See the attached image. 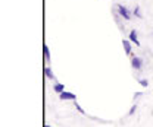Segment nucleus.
<instances>
[{
	"label": "nucleus",
	"mask_w": 153,
	"mask_h": 127,
	"mask_svg": "<svg viewBox=\"0 0 153 127\" xmlns=\"http://www.w3.org/2000/svg\"><path fill=\"white\" fill-rule=\"evenodd\" d=\"M128 39L133 42V44H135L137 47L140 45V41H138V36H137V32H135V29H133L131 32H130V35H128Z\"/></svg>",
	"instance_id": "39448f33"
},
{
	"label": "nucleus",
	"mask_w": 153,
	"mask_h": 127,
	"mask_svg": "<svg viewBox=\"0 0 153 127\" xmlns=\"http://www.w3.org/2000/svg\"><path fill=\"white\" fill-rule=\"evenodd\" d=\"M44 127H52V126H49V124H46V126H44Z\"/></svg>",
	"instance_id": "4468645a"
},
{
	"label": "nucleus",
	"mask_w": 153,
	"mask_h": 127,
	"mask_svg": "<svg viewBox=\"0 0 153 127\" xmlns=\"http://www.w3.org/2000/svg\"><path fill=\"white\" fill-rule=\"evenodd\" d=\"M122 45H124L125 53L128 55H131V53H133V42H131L130 39H124V41H122Z\"/></svg>",
	"instance_id": "20e7f679"
},
{
	"label": "nucleus",
	"mask_w": 153,
	"mask_h": 127,
	"mask_svg": "<svg viewBox=\"0 0 153 127\" xmlns=\"http://www.w3.org/2000/svg\"><path fill=\"white\" fill-rule=\"evenodd\" d=\"M138 83H140L143 88H147V86H149V82H147V79H140V80H138Z\"/></svg>",
	"instance_id": "9b49d317"
},
{
	"label": "nucleus",
	"mask_w": 153,
	"mask_h": 127,
	"mask_svg": "<svg viewBox=\"0 0 153 127\" xmlns=\"http://www.w3.org/2000/svg\"><path fill=\"white\" fill-rule=\"evenodd\" d=\"M141 96V92H135L134 93V99H137V98H140Z\"/></svg>",
	"instance_id": "ddd939ff"
},
{
	"label": "nucleus",
	"mask_w": 153,
	"mask_h": 127,
	"mask_svg": "<svg viewBox=\"0 0 153 127\" xmlns=\"http://www.w3.org/2000/svg\"><path fill=\"white\" fill-rule=\"evenodd\" d=\"M135 109H137V105H133V107L130 108V112H128V114H130V115H133L134 112H135Z\"/></svg>",
	"instance_id": "f8f14e48"
},
{
	"label": "nucleus",
	"mask_w": 153,
	"mask_h": 127,
	"mask_svg": "<svg viewBox=\"0 0 153 127\" xmlns=\"http://www.w3.org/2000/svg\"><path fill=\"white\" fill-rule=\"evenodd\" d=\"M43 55H44V61H49L50 60V50H49L47 44L43 45Z\"/></svg>",
	"instance_id": "0eeeda50"
},
{
	"label": "nucleus",
	"mask_w": 153,
	"mask_h": 127,
	"mask_svg": "<svg viewBox=\"0 0 153 127\" xmlns=\"http://www.w3.org/2000/svg\"><path fill=\"white\" fill-rule=\"evenodd\" d=\"M74 105H75L76 111H78V112H79V114H85V111H84V109H82V107H81V105H79V104H78V102H76V101H75V104H74Z\"/></svg>",
	"instance_id": "9d476101"
},
{
	"label": "nucleus",
	"mask_w": 153,
	"mask_h": 127,
	"mask_svg": "<svg viewBox=\"0 0 153 127\" xmlns=\"http://www.w3.org/2000/svg\"><path fill=\"white\" fill-rule=\"evenodd\" d=\"M116 12H118V15H119L121 18L125 19V20H130L131 16H133V13H131L124 4H116Z\"/></svg>",
	"instance_id": "f257e3e1"
},
{
	"label": "nucleus",
	"mask_w": 153,
	"mask_h": 127,
	"mask_svg": "<svg viewBox=\"0 0 153 127\" xmlns=\"http://www.w3.org/2000/svg\"><path fill=\"white\" fill-rule=\"evenodd\" d=\"M44 76L49 79V80H56V76H55V73H53V70L50 69V67H44Z\"/></svg>",
	"instance_id": "423d86ee"
},
{
	"label": "nucleus",
	"mask_w": 153,
	"mask_h": 127,
	"mask_svg": "<svg viewBox=\"0 0 153 127\" xmlns=\"http://www.w3.org/2000/svg\"><path fill=\"white\" fill-rule=\"evenodd\" d=\"M59 98H60L62 101H75L76 95H75V93H72V92L63 91L62 93H59Z\"/></svg>",
	"instance_id": "7ed1b4c3"
},
{
	"label": "nucleus",
	"mask_w": 153,
	"mask_h": 127,
	"mask_svg": "<svg viewBox=\"0 0 153 127\" xmlns=\"http://www.w3.org/2000/svg\"><path fill=\"white\" fill-rule=\"evenodd\" d=\"M152 114H153V111H152Z\"/></svg>",
	"instance_id": "2eb2a0df"
},
{
	"label": "nucleus",
	"mask_w": 153,
	"mask_h": 127,
	"mask_svg": "<svg viewBox=\"0 0 153 127\" xmlns=\"http://www.w3.org/2000/svg\"><path fill=\"white\" fill-rule=\"evenodd\" d=\"M53 89H55V92H56V93H62V92L65 91V86H63L62 83H55Z\"/></svg>",
	"instance_id": "6e6552de"
},
{
	"label": "nucleus",
	"mask_w": 153,
	"mask_h": 127,
	"mask_svg": "<svg viewBox=\"0 0 153 127\" xmlns=\"http://www.w3.org/2000/svg\"><path fill=\"white\" fill-rule=\"evenodd\" d=\"M131 67L134 70H140L143 67V58L141 57H137V55H133L131 57Z\"/></svg>",
	"instance_id": "f03ea898"
},
{
	"label": "nucleus",
	"mask_w": 153,
	"mask_h": 127,
	"mask_svg": "<svg viewBox=\"0 0 153 127\" xmlns=\"http://www.w3.org/2000/svg\"><path fill=\"white\" fill-rule=\"evenodd\" d=\"M133 15L135 16V18H138V19H141V18H143V15H141V12H140V6H135V7H134Z\"/></svg>",
	"instance_id": "1a4fd4ad"
}]
</instances>
